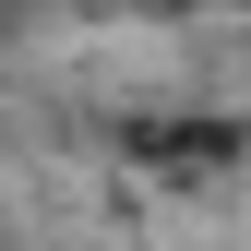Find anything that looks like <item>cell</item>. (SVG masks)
Instances as JSON below:
<instances>
[{
  "instance_id": "2",
  "label": "cell",
  "mask_w": 251,
  "mask_h": 251,
  "mask_svg": "<svg viewBox=\"0 0 251 251\" xmlns=\"http://www.w3.org/2000/svg\"><path fill=\"white\" fill-rule=\"evenodd\" d=\"M155 12H251V0H155Z\"/></svg>"
},
{
  "instance_id": "1",
  "label": "cell",
  "mask_w": 251,
  "mask_h": 251,
  "mask_svg": "<svg viewBox=\"0 0 251 251\" xmlns=\"http://www.w3.org/2000/svg\"><path fill=\"white\" fill-rule=\"evenodd\" d=\"M132 155H155V168H179V179H192V168H227L239 132H227V120H155V132H132Z\"/></svg>"
},
{
  "instance_id": "3",
  "label": "cell",
  "mask_w": 251,
  "mask_h": 251,
  "mask_svg": "<svg viewBox=\"0 0 251 251\" xmlns=\"http://www.w3.org/2000/svg\"><path fill=\"white\" fill-rule=\"evenodd\" d=\"M12 12H24V0H0V36H12Z\"/></svg>"
}]
</instances>
